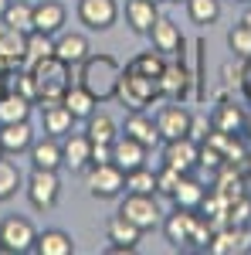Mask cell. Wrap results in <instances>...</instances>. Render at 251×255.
Returning a JSON list of instances; mask_svg holds the SVG:
<instances>
[{
  "label": "cell",
  "mask_w": 251,
  "mask_h": 255,
  "mask_svg": "<svg viewBox=\"0 0 251 255\" xmlns=\"http://www.w3.org/2000/svg\"><path fill=\"white\" fill-rule=\"evenodd\" d=\"M24 191H27V201H31L34 211H51V208L58 204V197H61L58 170H41V167H34Z\"/></svg>",
  "instance_id": "5"
},
{
  "label": "cell",
  "mask_w": 251,
  "mask_h": 255,
  "mask_svg": "<svg viewBox=\"0 0 251 255\" xmlns=\"http://www.w3.org/2000/svg\"><path fill=\"white\" fill-rule=\"evenodd\" d=\"M0 157H3V146H0Z\"/></svg>",
  "instance_id": "45"
},
{
  "label": "cell",
  "mask_w": 251,
  "mask_h": 255,
  "mask_svg": "<svg viewBox=\"0 0 251 255\" xmlns=\"http://www.w3.org/2000/svg\"><path fill=\"white\" fill-rule=\"evenodd\" d=\"M75 14L88 31H109L119 20V3L116 0H78Z\"/></svg>",
  "instance_id": "8"
},
{
  "label": "cell",
  "mask_w": 251,
  "mask_h": 255,
  "mask_svg": "<svg viewBox=\"0 0 251 255\" xmlns=\"http://www.w3.org/2000/svg\"><path fill=\"white\" fill-rule=\"evenodd\" d=\"M163 65H167V55H160V51H143V55H136L133 61H129V68H136V72H143V75H150V79L160 82V75H163Z\"/></svg>",
  "instance_id": "36"
},
{
  "label": "cell",
  "mask_w": 251,
  "mask_h": 255,
  "mask_svg": "<svg viewBox=\"0 0 251 255\" xmlns=\"http://www.w3.org/2000/svg\"><path fill=\"white\" fill-rule=\"evenodd\" d=\"M119 215L129 218L136 228L150 232L160 225V204H156V194H129L126 191V201L119 204Z\"/></svg>",
  "instance_id": "7"
},
{
  "label": "cell",
  "mask_w": 251,
  "mask_h": 255,
  "mask_svg": "<svg viewBox=\"0 0 251 255\" xmlns=\"http://www.w3.org/2000/svg\"><path fill=\"white\" fill-rule=\"evenodd\" d=\"M187 17L197 27H211L221 17V0H187Z\"/></svg>",
  "instance_id": "33"
},
{
  "label": "cell",
  "mask_w": 251,
  "mask_h": 255,
  "mask_svg": "<svg viewBox=\"0 0 251 255\" xmlns=\"http://www.w3.org/2000/svg\"><path fill=\"white\" fill-rule=\"evenodd\" d=\"M7 3H10V0H0V14H3V10H7Z\"/></svg>",
  "instance_id": "43"
},
{
  "label": "cell",
  "mask_w": 251,
  "mask_h": 255,
  "mask_svg": "<svg viewBox=\"0 0 251 255\" xmlns=\"http://www.w3.org/2000/svg\"><path fill=\"white\" fill-rule=\"evenodd\" d=\"M193 82L190 68L183 65V55H173L163 65V75H160V96L163 99H183L187 96V85Z\"/></svg>",
  "instance_id": "12"
},
{
  "label": "cell",
  "mask_w": 251,
  "mask_h": 255,
  "mask_svg": "<svg viewBox=\"0 0 251 255\" xmlns=\"http://www.w3.org/2000/svg\"><path fill=\"white\" fill-rule=\"evenodd\" d=\"M31 99L17 96L14 89H7L3 96H0V126L3 123H20V119H31Z\"/></svg>",
  "instance_id": "30"
},
{
  "label": "cell",
  "mask_w": 251,
  "mask_h": 255,
  "mask_svg": "<svg viewBox=\"0 0 251 255\" xmlns=\"http://www.w3.org/2000/svg\"><path fill=\"white\" fill-rule=\"evenodd\" d=\"M241 85L248 89V96H251V58H245V68H241Z\"/></svg>",
  "instance_id": "41"
},
{
  "label": "cell",
  "mask_w": 251,
  "mask_h": 255,
  "mask_svg": "<svg viewBox=\"0 0 251 255\" xmlns=\"http://www.w3.org/2000/svg\"><path fill=\"white\" fill-rule=\"evenodd\" d=\"M105 232H109V252H133L136 245H139V238H143V228H136L129 218L122 215H112L109 218V225H105Z\"/></svg>",
  "instance_id": "16"
},
{
  "label": "cell",
  "mask_w": 251,
  "mask_h": 255,
  "mask_svg": "<svg viewBox=\"0 0 251 255\" xmlns=\"http://www.w3.org/2000/svg\"><path fill=\"white\" fill-rule=\"evenodd\" d=\"M92 55V44L85 34H78V31H65L55 38V58H61L65 65H82V61Z\"/></svg>",
  "instance_id": "18"
},
{
  "label": "cell",
  "mask_w": 251,
  "mask_h": 255,
  "mask_svg": "<svg viewBox=\"0 0 251 255\" xmlns=\"http://www.w3.org/2000/svg\"><path fill=\"white\" fill-rule=\"evenodd\" d=\"M116 99L122 102V109H150L153 102H160V82L150 79V75H143V72H136V68H122V79H119V89H116Z\"/></svg>",
  "instance_id": "2"
},
{
  "label": "cell",
  "mask_w": 251,
  "mask_h": 255,
  "mask_svg": "<svg viewBox=\"0 0 251 255\" xmlns=\"http://www.w3.org/2000/svg\"><path fill=\"white\" fill-rule=\"evenodd\" d=\"M228 48H231L241 61L251 58V27L248 24H234L231 31H228Z\"/></svg>",
  "instance_id": "38"
},
{
  "label": "cell",
  "mask_w": 251,
  "mask_h": 255,
  "mask_svg": "<svg viewBox=\"0 0 251 255\" xmlns=\"http://www.w3.org/2000/svg\"><path fill=\"white\" fill-rule=\"evenodd\" d=\"M85 187H88V194L98 197V201L119 197L126 191V170L116 167L112 160H109V163H92V167L85 170Z\"/></svg>",
  "instance_id": "4"
},
{
  "label": "cell",
  "mask_w": 251,
  "mask_h": 255,
  "mask_svg": "<svg viewBox=\"0 0 251 255\" xmlns=\"http://www.w3.org/2000/svg\"><path fill=\"white\" fill-rule=\"evenodd\" d=\"M34 252H38V255H72V252H75V242H72L68 232H61V228H48V232H41V235H38Z\"/></svg>",
  "instance_id": "27"
},
{
  "label": "cell",
  "mask_w": 251,
  "mask_h": 255,
  "mask_svg": "<svg viewBox=\"0 0 251 255\" xmlns=\"http://www.w3.org/2000/svg\"><path fill=\"white\" fill-rule=\"evenodd\" d=\"M180 170H173V167H167L163 163V170H156V194H163V197H173L176 191V184H180Z\"/></svg>",
  "instance_id": "39"
},
{
  "label": "cell",
  "mask_w": 251,
  "mask_h": 255,
  "mask_svg": "<svg viewBox=\"0 0 251 255\" xmlns=\"http://www.w3.org/2000/svg\"><path fill=\"white\" fill-rule=\"evenodd\" d=\"M3 252H7V249H3V242H0V255H3Z\"/></svg>",
  "instance_id": "44"
},
{
  "label": "cell",
  "mask_w": 251,
  "mask_h": 255,
  "mask_svg": "<svg viewBox=\"0 0 251 255\" xmlns=\"http://www.w3.org/2000/svg\"><path fill=\"white\" fill-rule=\"evenodd\" d=\"M248 249H251V232L245 225H224L207 242V252L211 255H241Z\"/></svg>",
  "instance_id": "10"
},
{
  "label": "cell",
  "mask_w": 251,
  "mask_h": 255,
  "mask_svg": "<svg viewBox=\"0 0 251 255\" xmlns=\"http://www.w3.org/2000/svg\"><path fill=\"white\" fill-rule=\"evenodd\" d=\"M0 20L10 24L20 34H27V31H34V3H27V0H10L7 10L0 14Z\"/></svg>",
  "instance_id": "31"
},
{
  "label": "cell",
  "mask_w": 251,
  "mask_h": 255,
  "mask_svg": "<svg viewBox=\"0 0 251 255\" xmlns=\"http://www.w3.org/2000/svg\"><path fill=\"white\" fill-rule=\"evenodd\" d=\"M156 17H160V3H153V0H129L126 3V24L136 34H150Z\"/></svg>",
  "instance_id": "22"
},
{
  "label": "cell",
  "mask_w": 251,
  "mask_h": 255,
  "mask_svg": "<svg viewBox=\"0 0 251 255\" xmlns=\"http://www.w3.org/2000/svg\"><path fill=\"white\" fill-rule=\"evenodd\" d=\"M65 106H68V113L75 119H88L92 113L98 109V99L85 89V85H68V92H65V99H61Z\"/></svg>",
  "instance_id": "29"
},
{
  "label": "cell",
  "mask_w": 251,
  "mask_h": 255,
  "mask_svg": "<svg viewBox=\"0 0 251 255\" xmlns=\"http://www.w3.org/2000/svg\"><path fill=\"white\" fill-rule=\"evenodd\" d=\"M65 17H68V10H65V3H58V0H41V3H34V31L61 34Z\"/></svg>",
  "instance_id": "20"
},
{
  "label": "cell",
  "mask_w": 251,
  "mask_h": 255,
  "mask_svg": "<svg viewBox=\"0 0 251 255\" xmlns=\"http://www.w3.org/2000/svg\"><path fill=\"white\" fill-rule=\"evenodd\" d=\"M173 3H180V0H173ZM183 3H187V0H183Z\"/></svg>",
  "instance_id": "47"
},
{
  "label": "cell",
  "mask_w": 251,
  "mask_h": 255,
  "mask_svg": "<svg viewBox=\"0 0 251 255\" xmlns=\"http://www.w3.org/2000/svg\"><path fill=\"white\" fill-rule=\"evenodd\" d=\"M0 242H3V249L10 255H27L34 252V242H38V232H34V225L27 221V218H3V225H0Z\"/></svg>",
  "instance_id": "6"
},
{
  "label": "cell",
  "mask_w": 251,
  "mask_h": 255,
  "mask_svg": "<svg viewBox=\"0 0 251 255\" xmlns=\"http://www.w3.org/2000/svg\"><path fill=\"white\" fill-rule=\"evenodd\" d=\"M31 143H34V129H31V123L27 119H20V123H3L0 126V146H3V153H24V150H31Z\"/></svg>",
  "instance_id": "19"
},
{
  "label": "cell",
  "mask_w": 251,
  "mask_h": 255,
  "mask_svg": "<svg viewBox=\"0 0 251 255\" xmlns=\"http://www.w3.org/2000/svg\"><path fill=\"white\" fill-rule=\"evenodd\" d=\"M193 221H197V215L193 211H187V208H176L173 215L167 218V225H163V232H167V242L170 245H190V232H193Z\"/></svg>",
  "instance_id": "25"
},
{
  "label": "cell",
  "mask_w": 251,
  "mask_h": 255,
  "mask_svg": "<svg viewBox=\"0 0 251 255\" xmlns=\"http://www.w3.org/2000/svg\"><path fill=\"white\" fill-rule=\"evenodd\" d=\"M163 163L173 167V170H180V174H190L193 167L200 163V143L193 136L167 139V146H163Z\"/></svg>",
  "instance_id": "11"
},
{
  "label": "cell",
  "mask_w": 251,
  "mask_h": 255,
  "mask_svg": "<svg viewBox=\"0 0 251 255\" xmlns=\"http://www.w3.org/2000/svg\"><path fill=\"white\" fill-rule=\"evenodd\" d=\"M190 123H193V113L187 106H163L160 113H156V133L160 139L167 143V139H180V136H190Z\"/></svg>",
  "instance_id": "9"
},
{
  "label": "cell",
  "mask_w": 251,
  "mask_h": 255,
  "mask_svg": "<svg viewBox=\"0 0 251 255\" xmlns=\"http://www.w3.org/2000/svg\"><path fill=\"white\" fill-rule=\"evenodd\" d=\"M122 133L133 136V139H139V143H146V146H156V139H160V133H156V119L146 116V109L129 113L126 123H122Z\"/></svg>",
  "instance_id": "23"
},
{
  "label": "cell",
  "mask_w": 251,
  "mask_h": 255,
  "mask_svg": "<svg viewBox=\"0 0 251 255\" xmlns=\"http://www.w3.org/2000/svg\"><path fill=\"white\" fill-rule=\"evenodd\" d=\"M31 167H41V170H58V167H65L58 139L44 136V139H38V143H31Z\"/></svg>",
  "instance_id": "24"
},
{
  "label": "cell",
  "mask_w": 251,
  "mask_h": 255,
  "mask_svg": "<svg viewBox=\"0 0 251 255\" xmlns=\"http://www.w3.org/2000/svg\"><path fill=\"white\" fill-rule=\"evenodd\" d=\"M85 123H88V129H85V133H88L92 143H112V139L119 136V126H116V119L109 116V113H98V109H95Z\"/></svg>",
  "instance_id": "32"
},
{
  "label": "cell",
  "mask_w": 251,
  "mask_h": 255,
  "mask_svg": "<svg viewBox=\"0 0 251 255\" xmlns=\"http://www.w3.org/2000/svg\"><path fill=\"white\" fill-rule=\"evenodd\" d=\"M41 119H44V133L48 136H68L72 133V126H75V116L68 113V106L65 102H51V106H41Z\"/></svg>",
  "instance_id": "21"
},
{
  "label": "cell",
  "mask_w": 251,
  "mask_h": 255,
  "mask_svg": "<svg viewBox=\"0 0 251 255\" xmlns=\"http://www.w3.org/2000/svg\"><path fill=\"white\" fill-rule=\"evenodd\" d=\"M204 197H207V187H204L200 180H193L190 174L180 177V184H176V191H173V204H176V208L197 211V208L204 204Z\"/></svg>",
  "instance_id": "26"
},
{
  "label": "cell",
  "mask_w": 251,
  "mask_h": 255,
  "mask_svg": "<svg viewBox=\"0 0 251 255\" xmlns=\"http://www.w3.org/2000/svg\"><path fill=\"white\" fill-rule=\"evenodd\" d=\"M68 72H72V65H65L61 58H41L38 65H31V75L38 82V102L41 106H51V102H61L65 92H68Z\"/></svg>",
  "instance_id": "3"
},
{
  "label": "cell",
  "mask_w": 251,
  "mask_h": 255,
  "mask_svg": "<svg viewBox=\"0 0 251 255\" xmlns=\"http://www.w3.org/2000/svg\"><path fill=\"white\" fill-rule=\"evenodd\" d=\"M153 3H163V0H153Z\"/></svg>",
  "instance_id": "46"
},
{
  "label": "cell",
  "mask_w": 251,
  "mask_h": 255,
  "mask_svg": "<svg viewBox=\"0 0 251 255\" xmlns=\"http://www.w3.org/2000/svg\"><path fill=\"white\" fill-rule=\"evenodd\" d=\"M7 92V75H0V96Z\"/></svg>",
  "instance_id": "42"
},
{
  "label": "cell",
  "mask_w": 251,
  "mask_h": 255,
  "mask_svg": "<svg viewBox=\"0 0 251 255\" xmlns=\"http://www.w3.org/2000/svg\"><path fill=\"white\" fill-rule=\"evenodd\" d=\"M126 191L129 194H156V170L150 167H136L126 174Z\"/></svg>",
  "instance_id": "35"
},
{
  "label": "cell",
  "mask_w": 251,
  "mask_h": 255,
  "mask_svg": "<svg viewBox=\"0 0 251 255\" xmlns=\"http://www.w3.org/2000/svg\"><path fill=\"white\" fill-rule=\"evenodd\" d=\"M61 157H65V167H72V170H88L92 167V139H88V133H68L65 143H61Z\"/></svg>",
  "instance_id": "17"
},
{
  "label": "cell",
  "mask_w": 251,
  "mask_h": 255,
  "mask_svg": "<svg viewBox=\"0 0 251 255\" xmlns=\"http://www.w3.org/2000/svg\"><path fill=\"white\" fill-rule=\"evenodd\" d=\"M211 126L217 129V133H228V136H234V133L245 126V116H241V109H234L231 102H224V106H217V113L211 116Z\"/></svg>",
  "instance_id": "34"
},
{
  "label": "cell",
  "mask_w": 251,
  "mask_h": 255,
  "mask_svg": "<svg viewBox=\"0 0 251 255\" xmlns=\"http://www.w3.org/2000/svg\"><path fill=\"white\" fill-rule=\"evenodd\" d=\"M150 41H153V48L160 55H167V58H173V55H183V31H180V24L170 17H156V24L150 27Z\"/></svg>",
  "instance_id": "13"
},
{
  "label": "cell",
  "mask_w": 251,
  "mask_h": 255,
  "mask_svg": "<svg viewBox=\"0 0 251 255\" xmlns=\"http://www.w3.org/2000/svg\"><path fill=\"white\" fill-rule=\"evenodd\" d=\"M51 55H55V34L27 31V41H24V68L38 65L41 58H51Z\"/></svg>",
  "instance_id": "28"
},
{
  "label": "cell",
  "mask_w": 251,
  "mask_h": 255,
  "mask_svg": "<svg viewBox=\"0 0 251 255\" xmlns=\"http://www.w3.org/2000/svg\"><path fill=\"white\" fill-rule=\"evenodd\" d=\"M119 79H122V65L112 55H88V58L82 61L78 85H85L98 102H109V99H116Z\"/></svg>",
  "instance_id": "1"
},
{
  "label": "cell",
  "mask_w": 251,
  "mask_h": 255,
  "mask_svg": "<svg viewBox=\"0 0 251 255\" xmlns=\"http://www.w3.org/2000/svg\"><path fill=\"white\" fill-rule=\"evenodd\" d=\"M20 184H24V177L20 170L10 163V160L0 157V201H10V197L20 191Z\"/></svg>",
  "instance_id": "37"
},
{
  "label": "cell",
  "mask_w": 251,
  "mask_h": 255,
  "mask_svg": "<svg viewBox=\"0 0 251 255\" xmlns=\"http://www.w3.org/2000/svg\"><path fill=\"white\" fill-rule=\"evenodd\" d=\"M24 41H27V34H20L10 24L0 20V75L24 65Z\"/></svg>",
  "instance_id": "15"
},
{
  "label": "cell",
  "mask_w": 251,
  "mask_h": 255,
  "mask_svg": "<svg viewBox=\"0 0 251 255\" xmlns=\"http://www.w3.org/2000/svg\"><path fill=\"white\" fill-rule=\"evenodd\" d=\"M241 3H251V0H241Z\"/></svg>",
  "instance_id": "48"
},
{
  "label": "cell",
  "mask_w": 251,
  "mask_h": 255,
  "mask_svg": "<svg viewBox=\"0 0 251 255\" xmlns=\"http://www.w3.org/2000/svg\"><path fill=\"white\" fill-rule=\"evenodd\" d=\"M146 153H150V146L139 143V139H133V136H126L122 129H119V136L112 139V163L122 167L126 174L136 170V167H146Z\"/></svg>",
  "instance_id": "14"
},
{
  "label": "cell",
  "mask_w": 251,
  "mask_h": 255,
  "mask_svg": "<svg viewBox=\"0 0 251 255\" xmlns=\"http://www.w3.org/2000/svg\"><path fill=\"white\" fill-rule=\"evenodd\" d=\"M14 92L24 99H31V102H38V82H34V75H31V68H17V75H14Z\"/></svg>",
  "instance_id": "40"
}]
</instances>
